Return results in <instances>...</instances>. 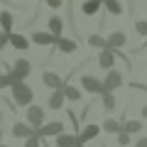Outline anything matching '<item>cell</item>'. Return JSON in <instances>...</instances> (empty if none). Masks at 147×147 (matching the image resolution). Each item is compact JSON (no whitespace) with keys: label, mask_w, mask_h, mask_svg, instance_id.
Returning <instances> with one entry per match:
<instances>
[{"label":"cell","mask_w":147,"mask_h":147,"mask_svg":"<svg viewBox=\"0 0 147 147\" xmlns=\"http://www.w3.org/2000/svg\"><path fill=\"white\" fill-rule=\"evenodd\" d=\"M47 25H49V32H52L54 37H61V32H64V20H61L59 15H52Z\"/></svg>","instance_id":"obj_16"},{"label":"cell","mask_w":147,"mask_h":147,"mask_svg":"<svg viewBox=\"0 0 147 147\" xmlns=\"http://www.w3.org/2000/svg\"><path fill=\"white\" fill-rule=\"evenodd\" d=\"M118 142H120V145H127V142H130V135H127L125 130H120L118 132Z\"/></svg>","instance_id":"obj_28"},{"label":"cell","mask_w":147,"mask_h":147,"mask_svg":"<svg viewBox=\"0 0 147 147\" xmlns=\"http://www.w3.org/2000/svg\"><path fill=\"white\" fill-rule=\"evenodd\" d=\"M7 44H12L17 52H27L30 49V39L25 34H20V32H7Z\"/></svg>","instance_id":"obj_7"},{"label":"cell","mask_w":147,"mask_h":147,"mask_svg":"<svg viewBox=\"0 0 147 147\" xmlns=\"http://www.w3.org/2000/svg\"><path fill=\"white\" fill-rule=\"evenodd\" d=\"M0 88H10V76L7 74H0Z\"/></svg>","instance_id":"obj_29"},{"label":"cell","mask_w":147,"mask_h":147,"mask_svg":"<svg viewBox=\"0 0 147 147\" xmlns=\"http://www.w3.org/2000/svg\"><path fill=\"white\" fill-rule=\"evenodd\" d=\"M88 44H91V47H96V49L108 47V44H105V37H100V34H91L88 37Z\"/></svg>","instance_id":"obj_25"},{"label":"cell","mask_w":147,"mask_h":147,"mask_svg":"<svg viewBox=\"0 0 147 147\" xmlns=\"http://www.w3.org/2000/svg\"><path fill=\"white\" fill-rule=\"evenodd\" d=\"M44 118H47V113H44L42 105H34V103L27 105V123H30L32 127H39L44 123Z\"/></svg>","instance_id":"obj_4"},{"label":"cell","mask_w":147,"mask_h":147,"mask_svg":"<svg viewBox=\"0 0 147 147\" xmlns=\"http://www.w3.org/2000/svg\"><path fill=\"white\" fill-rule=\"evenodd\" d=\"M57 49L61 54H74L76 49H79V44H76V39H69V37H57Z\"/></svg>","instance_id":"obj_9"},{"label":"cell","mask_w":147,"mask_h":147,"mask_svg":"<svg viewBox=\"0 0 147 147\" xmlns=\"http://www.w3.org/2000/svg\"><path fill=\"white\" fill-rule=\"evenodd\" d=\"M81 86H84L88 93H103V81L100 79H96V76H91V74H84L81 76Z\"/></svg>","instance_id":"obj_5"},{"label":"cell","mask_w":147,"mask_h":147,"mask_svg":"<svg viewBox=\"0 0 147 147\" xmlns=\"http://www.w3.org/2000/svg\"><path fill=\"white\" fill-rule=\"evenodd\" d=\"M74 147H84V145H81V142H76V145H74Z\"/></svg>","instance_id":"obj_34"},{"label":"cell","mask_w":147,"mask_h":147,"mask_svg":"<svg viewBox=\"0 0 147 147\" xmlns=\"http://www.w3.org/2000/svg\"><path fill=\"white\" fill-rule=\"evenodd\" d=\"M0 147H7V145H3V142H0Z\"/></svg>","instance_id":"obj_35"},{"label":"cell","mask_w":147,"mask_h":147,"mask_svg":"<svg viewBox=\"0 0 147 147\" xmlns=\"http://www.w3.org/2000/svg\"><path fill=\"white\" fill-rule=\"evenodd\" d=\"M30 74H32V61H27V59H15V64L7 69V76H10V86L15 84V81H25Z\"/></svg>","instance_id":"obj_2"},{"label":"cell","mask_w":147,"mask_h":147,"mask_svg":"<svg viewBox=\"0 0 147 147\" xmlns=\"http://www.w3.org/2000/svg\"><path fill=\"white\" fill-rule=\"evenodd\" d=\"M42 84L47 86V88H61L64 86V81H61V76H59V74H54V71H44L42 74Z\"/></svg>","instance_id":"obj_11"},{"label":"cell","mask_w":147,"mask_h":147,"mask_svg":"<svg viewBox=\"0 0 147 147\" xmlns=\"http://www.w3.org/2000/svg\"><path fill=\"white\" fill-rule=\"evenodd\" d=\"M100 5H103V0H86L84 5H81V12L84 15H96V12H100Z\"/></svg>","instance_id":"obj_18"},{"label":"cell","mask_w":147,"mask_h":147,"mask_svg":"<svg viewBox=\"0 0 147 147\" xmlns=\"http://www.w3.org/2000/svg\"><path fill=\"white\" fill-rule=\"evenodd\" d=\"M61 91H64V98L66 100H81V91L76 88V86H71V84H66V81H64V86H61Z\"/></svg>","instance_id":"obj_19"},{"label":"cell","mask_w":147,"mask_h":147,"mask_svg":"<svg viewBox=\"0 0 147 147\" xmlns=\"http://www.w3.org/2000/svg\"><path fill=\"white\" fill-rule=\"evenodd\" d=\"M96 61H98V66H100V69H113V64H115V49L103 47Z\"/></svg>","instance_id":"obj_8"},{"label":"cell","mask_w":147,"mask_h":147,"mask_svg":"<svg viewBox=\"0 0 147 147\" xmlns=\"http://www.w3.org/2000/svg\"><path fill=\"white\" fill-rule=\"evenodd\" d=\"M12 22H15L12 12H7V10L0 12V30H3V32H12Z\"/></svg>","instance_id":"obj_20"},{"label":"cell","mask_w":147,"mask_h":147,"mask_svg":"<svg viewBox=\"0 0 147 147\" xmlns=\"http://www.w3.org/2000/svg\"><path fill=\"white\" fill-rule=\"evenodd\" d=\"M76 135H69V132H59V135H54V145L57 147H74L76 145Z\"/></svg>","instance_id":"obj_15"},{"label":"cell","mask_w":147,"mask_h":147,"mask_svg":"<svg viewBox=\"0 0 147 147\" xmlns=\"http://www.w3.org/2000/svg\"><path fill=\"white\" fill-rule=\"evenodd\" d=\"M135 147H147V137H140V140L135 142Z\"/></svg>","instance_id":"obj_32"},{"label":"cell","mask_w":147,"mask_h":147,"mask_svg":"<svg viewBox=\"0 0 147 147\" xmlns=\"http://www.w3.org/2000/svg\"><path fill=\"white\" fill-rule=\"evenodd\" d=\"M64 100H66V98H64V91H61V88H54L52 96H49V108H52V110H59V108L64 105Z\"/></svg>","instance_id":"obj_17"},{"label":"cell","mask_w":147,"mask_h":147,"mask_svg":"<svg viewBox=\"0 0 147 147\" xmlns=\"http://www.w3.org/2000/svg\"><path fill=\"white\" fill-rule=\"evenodd\" d=\"M98 132H100L98 125H86L81 132H76V140H79L81 145H86L88 140H96V137H98Z\"/></svg>","instance_id":"obj_10"},{"label":"cell","mask_w":147,"mask_h":147,"mask_svg":"<svg viewBox=\"0 0 147 147\" xmlns=\"http://www.w3.org/2000/svg\"><path fill=\"white\" fill-rule=\"evenodd\" d=\"M44 3H47L49 7H54V10H57V7H61V0H44Z\"/></svg>","instance_id":"obj_31"},{"label":"cell","mask_w":147,"mask_h":147,"mask_svg":"<svg viewBox=\"0 0 147 147\" xmlns=\"http://www.w3.org/2000/svg\"><path fill=\"white\" fill-rule=\"evenodd\" d=\"M32 42L39 44V47H49V44L57 42V37L52 32H32Z\"/></svg>","instance_id":"obj_13"},{"label":"cell","mask_w":147,"mask_h":147,"mask_svg":"<svg viewBox=\"0 0 147 147\" xmlns=\"http://www.w3.org/2000/svg\"><path fill=\"white\" fill-rule=\"evenodd\" d=\"M100 100H103V108L105 110L115 108V96H113V91H103V93H100Z\"/></svg>","instance_id":"obj_24"},{"label":"cell","mask_w":147,"mask_h":147,"mask_svg":"<svg viewBox=\"0 0 147 147\" xmlns=\"http://www.w3.org/2000/svg\"><path fill=\"white\" fill-rule=\"evenodd\" d=\"M10 88H12V100H15V105H25L27 108V105L34 100V91H32L25 81H15Z\"/></svg>","instance_id":"obj_1"},{"label":"cell","mask_w":147,"mask_h":147,"mask_svg":"<svg viewBox=\"0 0 147 147\" xmlns=\"http://www.w3.org/2000/svg\"><path fill=\"white\" fill-rule=\"evenodd\" d=\"M120 127H123V123L115 120V118H108V120H103V130L110 132V135H118V132H120Z\"/></svg>","instance_id":"obj_21"},{"label":"cell","mask_w":147,"mask_h":147,"mask_svg":"<svg viewBox=\"0 0 147 147\" xmlns=\"http://www.w3.org/2000/svg\"><path fill=\"white\" fill-rule=\"evenodd\" d=\"M7 47V32H0V52Z\"/></svg>","instance_id":"obj_30"},{"label":"cell","mask_w":147,"mask_h":147,"mask_svg":"<svg viewBox=\"0 0 147 147\" xmlns=\"http://www.w3.org/2000/svg\"><path fill=\"white\" fill-rule=\"evenodd\" d=\"M125 42H127V37H125V32H113V34L105 39V44H108L110 49H120V47H125Z\"/></svg>","instance_id":"obj_14"},{"label":"cell","mask_w":147,"mask_h":147,"mask_svg":"<svg viewBox=\"0 0 147 147\" xmlns=\"http://www.w3.org/2000/svg\"><path fill=\"white\" fill-rule=\"evenodd\" d=\"M59 132H64V123L61 120L42 123L39 127H34V135H39V137H54V135H59Z\"/></svg>","instance_id":"obj_3"},{"label":"cell","mask_w":147,"mask_h":147,"mask_svg":"<svg viewBox=\"0 0 147 147\" xmlns=\"http://www.w3.org/2000/svg\"><path fill=\"white\" fill-rule=\"evenodd\" d=\"M120 130H125L127 135H132V132H140V130H142V120H125Z\"/></svg>","instance_id":"obj_23"},{"label":"cell","mask_w":147,"mask_h":147,"mask_svg":"<svg viewBox=\"0 0 147 147\" xmlns=\"http://www.w3.org/2000/svg\"><path fill=\"white\" fill-rule=\"evenodd\" d=\"M118 86H123V74L115 69H108V76L103 79V91H115Z\"/></svg>","instance_id":"obj_6"},{"label":"cell","mask_w":147,"mask_h":147,"mask_svg":"<svg viewBox=\"0 0 147 147\" xmlns=\"http://www.w3.org/2000/svg\"><path fill=\"white\" fill-rule=\"evenodd\" d=\"M39 145H42V137L34 135V132H32L30 137H25V147H39Z\"/></svg>","instance_id":"obj_26"},{"label":"cell","mask_w":147,"mask_h":147,"mask_svg":"<svg viewBox=\"0 0 147 147\" xmlns=\"http://www.w3.org/2000/svg\"><path fill=\"white\" fill-rule=\"evenodd\" d=\"M142 118H147V105H145V108H142Z\"/></svg>","instance_id":"obj_33"},{"label":"cell","mask_w":147,"mask_h":147,"mask_svg":"<svg viewBox=\"0 0 147 147\" xmlns=\"http://www.w3.org/2000/svg\"><path fill=\"white\" fill-rule=\"evenodd\" d=\"M103 7L110 12V15H120V12H123L120 0H103Z\"/></svg>","instance_id":"obj_22"},{"label":"cell","mask_w":147,"mask_h":147,"mask_svg":"<svg viewBox=\"0 0 147 147\" xmlns=\"http://www.w3.org/2000/svg\"><path fill=\"white\" fill-rule=\"evenodd\" d=\"M135 32L140 37H147V20H137L135 22Z\"/></svg>","instance_id":"obj_27"},{"label":"cell","mask_w":147,"mask_h":147,"mask_svg":"<svg viewBox=\"0 0 147 147\" xmlns=\"http://www.w3.org/2000/svg\"><path fill=\"white\" fill-rule=\"evenodd\" d=\"M32 132H34V127H32L30 123H15V125H12V137H17V140H25Z\"/></svg>","instance_id":"obj_12"}]
</instances>
